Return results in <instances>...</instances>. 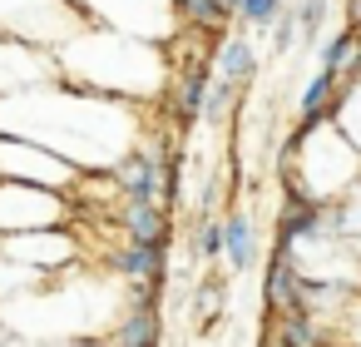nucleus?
<instances>
[{
  "mask_svg": "<svg viewBox=\"0 0 361 347\" xmlns=\"http://www.w3.org/2000/svg\"><path fill=\"white\" fill-rule=\"evenodd\" d=\"M0 134L30 139L80 174H109L139 144V114L124 100L85 95V90H11L0 95Z\"/></svg>",
  "mask_w": 361,
  "mask_h": 347,
  "instance_id": "1",
  "label": "nucleus"
},
{
  "mask_svg": "<svg viewBox=\"0 0 361 347\" xmlns=\"http://www.w3.org/2000/svg\"><path fill=\"white\" fill-rule=\"evenodd\" d=\"M60 65V85L85 90V95H104V100H124V105H154L169 95V55L164 45L119 35V30H94V25H75L65 35V45L55 50Z\"/></svg>",
  "mask_w": 361,
  "mask_h": 347,
  "instance_id": "2",
  "label": "nucleus"
},
{
  "mask_svg": "<svg viewBox=\"0 0 361 347\" xmlns=\"http://www.w3.org/2000/svg\"><path fill=\"white\" fill-rule=\"evenodd\" d=\"M356 179H361V154L346 144V134L331 119L292 124V134L282 144V189L287 194L331 208Z\"/></svg>",
  "mask_w": 361,
  "mask_h": 347,
  "instance_id": "3",
  "label": "nucleus"
},
{
  "mask_svg": "<svg viewBox=\"0 0 361 347\" xmlns=\"http://www.w3.org/2000/svg\"><path fill=\"white\" fill-rule=\"evenodd\" d=\"M65 6L94 30H119V35H134L149 45H169L178 35L169 0H65Z\"/></svg>",
  "mask_w": 361,
  "mask_h": 347,
  "instance_id": "4",
  "label": "nucleus"
},
{
  "mask_svg": "<svg viewBox=\"0 0 361 347\" xmlns=\"http://www.w3.org/2000/svg\"><path fill=\"white\" fill-rule=\"evenodd\" d=\"M0 263L30 273L35 283H50L85 263V243L75 228H40V233H0Z\"/></svg>",
  "mask_w": 361,
  "mask_h": 347,
  "instance_id": "5",
  "label": "nucleus"
},
{
  "mask_svg": "<svg viewBox=\"0 0 361 347\" xmlns=\"http://www.w3.org/2000/svg\"><path fill=\"white\" fill-rule=\"evenodd\" d=\"M40 228H75V199L0 179V233H40Z\"/></svg>",
  "mask_w": 361,
  "mask_h": 347,
  "instance_id": "6",
  "label": "nucleus"
},
{
  "mask_svg": "<svg viewBox=\"0 0 361 347\" xmlns=\"http://www.w3.org/2000/svg\"><path fill=\"white\" fill-rule=\"evenodd\" d=\"M0 179H16V184H40V189H55V194H70L80 189V169L30 139H16V134H0Z\"/></svg>",
  "mask_w": 361,
  "mask_h": 347,
  "instance_id": "7",
  "label": "nucleus"
},
{
  "mask_svg": "<svg viewBox=\"0 0 361 347\" xmlns=\"http://www.w3.org/2000/svg\"><path fill=\"white\" fill-rule=\"evenodd\" d=\"M218 228H223V258H218V263H228V273L257 268L262 243H257V218H252V208H247V204H233V208L218 218Z\"/></svg>",
  "mask_w": 361,
  "mask_h": 347,
  "instance_id": "8",
  "label": "nucleus"
},
{
  "mask_svg": "<svg viewBox=\"0 0 361 347\" xmlns=\"http://www.w3.org/2000/svg\"><path fill=\"white\" fill-rule=\"evenodd\" d=\"M109 268L129 283V293H134V288H164V283H169V248L124 243V248L109 258Z\"/></svg>",
  "mask_w": 361,
  "mask_h": 347,
  "instance_id": "9",
  "label": "nucleus"
},
{
  "mask_svg": "<svg viewBox=\"0 0 361 347\" xmlns=\"http://www.w3.org/2000/svg\"><path fill=\"white\" fill-rule=\"evenodd\" d=\"M297 288H302V278L292 273L287 253H282V248H272V253L262 258V307H267V317L297 312Z\"/></svg>",
  "mask_w": 361,
  "mask_h": 347,
  "instance_id": "10",
  "label": "nucleus"
},
{
  "mask_svg": "<svg viewBox=\"0 0 361 347\" xmlns=\"http://www.w3.org/2000/svg\"><path fill=\"white\" fill-rule=\"evenodd\" d=\"M119 228H124V243H154V248H169V208H164V204H134V199H119Z\"/></svg>",
  "mask_w": 361,
  "mask_h": 347,
  "instance_id": "11",
  "label": "nucleus"
},
{
  "mask_svg": "<svg viewBox=\"0 0 361 347\" xmlns=\"http://www.w3.org/2000/svg\"><path fill=\"white\" fill-rule=\"evenodd\" d=\"M208 65H213V80H223V85L243 90V85L252 80V70H257L252 35H223V40H218V50L208 55Z\"/></svg>",
  "mask_w": 361,
  "mask_h": 347,
  "instance_id": "12",
  "label": "nucleus"
},
{
  "mask_svg": "<svg viewBox=\"0 0 361 347\" xmlns=\"http://www.w3.org/2000/svg\"><path fill=\"white\" fill-rule=\"evenodd\" d=\"M336 90H341V80H336V75H326V70H317V75L302 85V95H297V119H292V124H317V119H331Z\"/></svg>",
  "mask_w": 361,
  "mask_h": 347,
  "instance_id": "13",
  "label": "nucleus"
},
{
  "mask_svg": "<svg viewBox=\"0 0 361 347\" xmlns=\"http://www.w3.org/2000/svg\"><path fill=\"white\" fill-rule=\"evenodd\" d=\"M331 124L346 134V144L361 154V75H351V80H341V90H336V105H331Z\"/></svg>",
  "mask_w": 361,
  "mask_h": 347,
  "instance_id": "14",
  "label": "nucleus"
},
{
  "mask_svg": "<svg viewBox=\"0 0 361 347\" xmlns=\"http://www.w3.org/2000/svg\"><path fill=\"white\" fill-rule=\"evenodd\" d=\"M351 45H356V30L351 25H336L322 40V50H317V70H326L336 80H351Z\"/></svg>",
  "mask_w": 361,
  "mask_h": 347,
  "instance_id": "15",
  "label": "nucleus"
},
{
  "mask_svg": "<svg viewBox=\"0 0 361 347\" xmlns=\"http://www.w3.org/2000/svg\"><path fill=\"white\" fill-rule=\"evenodd\" d=\"M331 223H336V233L361 253V179H356V184L331 204Z\"/></svg>",
  "mask_w": 361,
  "mask_h": 347,
  "instance_id": "16",
  "label": "nucleus"
},
{
  "mask_svg": "<svg viewBox=\"0 0 361 347\" xmlns=\"http://www.w3.org/2000/svg\"><path fill=\"white\" fill-rule=\"evenodd\" d=\"M326 347H361V288L341 302L336 322L326 327Z\"/></svg>",
  "mask_w": 361,
  "mask_h": 347,
  "instance_id": "17",
  "label": "nucleus"
},
{
  "mask_svg": "<svg viewBox=\"0 0 361 347\" xmlns=\"http://www.w3.org/2000/svg\"><path fill=\"white\" fill-rule=\"evenodd\" d=\"M282 6H287V0H238L233 20H243V30L257 35V30H272V20L282 16Z\"/></svg>",
  "mask_w": 361,
  "mask_h": 347,
  "instance_id": "18",
  "label": "nucleus"
},
{
  "mask_svg": "<svg viewBox=\"0 0 361 347\" xmlns=\"http://www.w3.org/2000/svg\"><path fill=\"white\" fill-rule=\"evenodd\" d=\"M331 6H336V0H297V6H292V16H297V30H302V45H317V40H322Z\"/></svg>",
  "mask_w": 361,
  "mask_h": 347,
  "instance_id": "19",
  "label": "nucleus"
},
{
  "mask_svg": "<svg viewBox=\"0 0 361 347\" xmlns=\"http://www.w3.org/2000/svg\"><path fill=\"white\" fill-rule=\"evenodd\" d=\"M193 258H198L203 268H213V263L223 258V228H218L213 213H203V218L193 223Z\"/></svg>",
  "mask_w": 361,
  "mask_h": 347,
  "instance_id": "20",
  "label": "nucleus"
},
{
  "mask_svg": "<svg viewBox=\"0 0 361 347\" xmlns=\"http://www.w3.org/2000/svg\"><path fill=\"white\" fill-rule=\"evenodd\" d=\"M292 45H302V30H297V16H292V6H282V16L272 20V50H277V55H287Z\"/></svg>",
  "mask_w": 361,
  "mask_h": 347,
  "instance_id": "21",
  "label": "nucleus"
},
{
  "mask_svg": "<svg viewBox=\"0 0 361 347\" xmlns=\"http://www.w3.org/2000/svg\"><path fill=\"white\" fill-rule=\"evenodd\" d=\"M257 347H287V342H282V337H277L272 327H262V337H257Z\"/></svg>",
  "mask_w": 361,
  "mask_h": 347,
  "instance_id": "22",
  "label": "nucleus"
},
{
  "mask_svg": "<svg viewBox=\"0 0 361 347\" xmlns=\"http://www.w3.org/2000/svg\"><path fill=\"white\" fill-rule=\"evenodd\" d=\"M351 75H361V30H356V45H351Z\"/></svg>",
  "mask_w": 361,
  "mask_h": 347,
  "instance_id": "23",
  "label": "nucleus"
}]
</instances>
